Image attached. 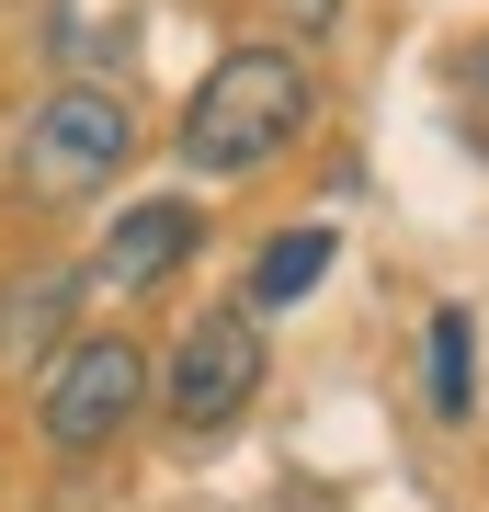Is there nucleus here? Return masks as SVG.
<instances>
[{"mask_svg":"<svg viewBox=\"0 0 489 512\" xmlns=\"http://www.w3.org/2000/svg\"><path fill=\"white\" fill-rule=\"evenodd\" d=\"M251 399H262V319H251V308H205V319H182V342H171V365H160V410H171V433H228Z\"/></svg>","mask_w":489,"mask_h":512,"instance_id":"4","label":"nucleus"},{"mask_svg":"<svg viewBox=\"0 0 489 512\" xmlns=\"http://www.w3.org/2000/svg\"><path fill=\"white\" fill-rule=\"evenodd\" d=\"M421 399L444 421H467V399H478V319L467 308H433V330H421Z\"/></svg>","mask_w":489,"mask_h":512,"instance_id":"8","label":"nucleus"},{"mask_svg":"<svg viewBox=\"0 0 489 512\" xmlns=\"http://www.w3.org/2000/svg\"><path fill=\"white\" fill-rule=\"evenodd\" d=\"M319 274H330V228H319V217H308V228H273L262 262H251V285H239V308L273 319V308H296V296H319Z\"/></svg>","mask_w":489,"mask_h":512,"instance_id":"7","label":"nucleus"},{"mask_svg":"<svg viewBox=\"0 0 489 512\" xmlns=\"http://www.w3.org/2000/svg\"><path fill=\"white\" fill-rule=\"evenodd\" d=\"M80 296H91V262H35V274L0 285V365H57L80 342Z\"/></svg>","mask_w":489,"mask_h":512,"instance_id":"6","label":"nucleus"},{"mask_svg":"<svg viewBox=\"0 0 489 512\" xmlns=\"http://www.w3.org/2000/svg\"><path fill=\"white\" fill-rule=\"evenodd\" d=\"M194 251H205V205H182V194H148V205H126V217L103 228V251H91V285H114V296H148V285H171Z\"/></svg>","mask_w":489,"mask_h":512,"instance_id":"5","label":"nucleus"},{"mask_svg":"<svg viewBox=\"0 0 489 512\" xmlns=\"http://www.w3.org/2000/svg\"><path fill=\"white\" fill-rule=\"evenodd\" d=\"M148 399H160V365H148L137 330H80L35 376V433H46V456H103V444H126V421Z\"/></svg>","mask_w":489,"mask_h":512,"instance_id":"3","label":"nucleus"},{"mask_svg":"<svg viewBox=\"0 0 489 512\" xmlns=\"http://www.w3.org/2000/svg\"><path fill=\"white\" fill-rule=\"evenodd\" d=\"M319 126V69L296 46H228L217 69L182 92V171H205V183H251V171H273L296 137Z\"/></svg>","mask_w":489,"mask_h":512,"instance_id":"1","label":"nucleus"},{"mask_svg":"<svg viewBox=\"0 0 489 512\" xmlns=\"http://www.w3.org/2000/svg\"><path fill=\"white\" fill-rule=\"evenodd\" d=\"M126 160H137V103L114 92V80H57V92L23 114V137H12L23 205H91Z\"/></svg>","mask_w":489,"mask_h":512,"instance_id":"2","label":"nucleus"},{"mask_svg":"<svg viewBox=\"0 0 489 512\" xmlns=\"http://www.w3.org/2000/svg\"><path fill=\"white\" fill-rule=\"evenodd\" d=\"M262 12H273V23H285V46H296V57H308V46L330 35V23H342V12H353V0H262Z\"/></svg>","mask_w":489,"mask_h":512,"instance_id":"9","label":"nucleus"}]
</instances>
